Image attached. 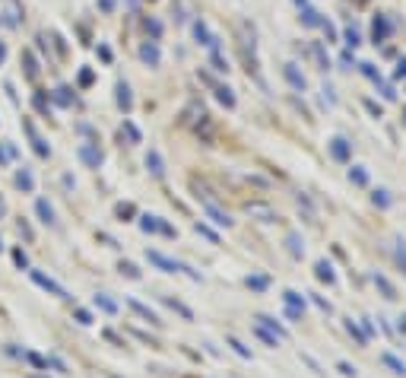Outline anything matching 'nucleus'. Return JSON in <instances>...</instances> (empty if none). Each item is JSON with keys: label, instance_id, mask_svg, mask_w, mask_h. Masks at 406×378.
Segmentation results:
<instances>
[{"label": "nucleus", "instance_id": "38", "mask_svg": "<svg viewBox=\"0 0 406 378\" xmlns=\"http://www.w3.org/2000/svg\"><path fill=\"white\" fill-rule=\"evenodd\" d=\"M32 105L38 108L42 115H48V99H45V92H35V99H32Z\"/></svg>", "mask_w": 406, "mask_h": 378}, {"label": "nucleus", "instance_id": "3", "mask_svg": "<svg viewBox=\"0 0 406 378\" xmlns=\"http://www.w3.org/2000/svg\"><path fill=\"white\" fill-rule=\"evenodd\" d=\"M203 213H207L213 222H216V226H225V229L232 226V216L225 213V210H219V207H216V200H203Z\"/></svg>", "mask_w": 406, "mask_h": 378}, {"label": "nucleus", "instance_id": "33", "mask_svg": "<svg viewBox=\"0 0 406 378\" xmlns=\"http://www.w3.org/2000/svg\"><path fill=\"white\" fill-rule=\"evenodd\" d=\"M346 330H349V334H352L355 340H359V344H368V337H365V334H362V330H359V324H355V321H352V318H349V321H346Z\"/></svg>", "mask_w": 406, "mask_h": 378}, {"label": "nucleus", "instance_id": "53", "mask_svg": "<svg viewBox=\"0 0 406 378\" xmlns=\"http://www.w3.org/2000/svg\"><path fill=\"white\" fill-rule=\"evenodd\" d=\"M302 315H305V312H298V309H289V305H286V318H292V321H298Z\"/></svg>", "mask_w": 406, "mask_h": 378}, {"label": "nucleus", "instance_id": "34", "mask_svg": "<svg viewBox=\"0 0 406 378\" xmlns=\"http://www.w3.org/2000/svg\"><path fill=\"white\" fill-rule=\"evenodd\" d=\"M13 264H16L19 270L29 267V257H26V251H22V248H13Z\"/></svg>", "mask_w": 406, "mask_h": 378}, {"label": "nucleus", "instance_id": "29", "mask_svg": "<svg viewBox=\"0 0 406 378\" xmlns=\"http://www.w3.org/2000/svg\"><path fill=\"white\" fill-rule=\"evenodd\" d=\"M245 283H248V286L254 289V292H264V289L270 286V280H267V277H248Z\"/></svg>", "mask_w": 406, "mask_h": 378}, {"label": "nucleus", "instance_id": "10", "mask_svg": "<svg viewBox=\"0 0 406 378\" xmlns=\"http://www.w3.org/2000/svg\"><path fill=\"white\" fill-rule=\"evenodd\" d=\"M127 305H130V309H134V312H137L140 318H146V321H149V324H159V315H156V312H152V309H149V305H143V302H137V299H127Z\"/></svg>", "mask_w": 406, "mask_h": 378}, {"label": "nucleus", "instance_id": "23", "mask_svg": "<svg viewBox=\"0 0 406 378\" xmlns=\"http://www.w3.org/2000/svg\"><path fill=\"white\" fill-rule=\"evenodd\" d=\"M254 334H257L260 340H264L267 347H276V344H279V337H276V334H270V330H267L264 324H254Z\"/></svg>", "mask_w": 406, "mask_h": 378}, {"label": "nucleus", "instance_id": "31", "mask_svg": "<svg viewBox=\"0 0 406 378\" xmlns=\"http://www.w3.org/2000/svg\"><path fill=\"white\" fill-rule=\"evenodd\" d=\"M375 207H381V210L390 207V194L384 191V187H378V191H375Z\"/></svg>", "mask_w": 406, "mask_h": 378}, {"label": "nucleus", "instance_id": "19", "mask_svg": "<svg viewBox=\"0 0 406 378\" xmlns=\"http://www.w3.org/2000/svg\"><path fill=\"white\" fill-rule=\"evenodd\" d=\"M92 305H95V309H102L105 315H114V312H117V302H111L108 296H105V292H99V296L92 299Z\"/></svg>", "mask_w": 406, "mask_h": 378}, {"label": "nucleus", "instance_id": "45", "mask_svg": "<svg viewBox=\"0 0 406 378\" xmlns=\"http://www.w3.org/2000/svg\"><path fill=\"white\" fill-rule=\"evenodd\" d=\"M146 29L152 32V39H159V35H162V22H156V19H146Z\"/></svg>", "mask_w": 406, "mask_h": 378}, {"label": "nucleus", "instance_id": "13", "mask_svg": "<svg viewBox=\"0 0 406 378\" xmlns=\"http://www.w3.org/2000/svg\"><path fill=\"white\" fill-rule=\"evenodd\" d=\"M282 73H286V80H289V83H292V86H295L298 92H302V89L308 86V83H305V77H302V73L295 70V64H286V70H282Z\"/></svg>", "mask_w": 406, "mask_h": 378}, {"label": "nucleus", "instance_id": "14", "mask_svg": "<svg viewBox=\"0 0 406 378\" xmlns=\"http://www.w3.org/2000/svg\"><path fill=\"white\" fill-rule=\"evenodd\" d=\"M16 184H19L26 194H32V191H35V178H32V172H29V169H19V172H16Z\"/></svg>", "mask_w": 406, "mask_h": 378}, {"label": "nucleus", "instance_id": "22", "mask_svg": "<svg viewBox=\"0 0 406 378\" xmlns=\"http://www.w3.org/2000/svg\"><path fill=\"white\" fill-rule=\"evenodd\" d=\"M375 283L381 286V292H384V299H397V289H393V283L387 280V277H381V274H375Z\"/></svg>", "mask_w": 406, "mask_h": 378}, {"label": "nucleus", "instance_id": "37", "mask_svg": "<svg viewBox=\"0 0 406 378\" xmlns=\"http://www.w3.org/2000/svg\"><path fill=\"white\" fill-rule=\"evenodd\" d=\"M194 229H197V232L203 235V239H210L213 245H216V242H219V235H216V232H213V229H207V226H203V222H197V226H194Z\"/></svg>", "mask_w": 406, "mask_h": 378}, {"label": "nucleus", "instance_id": "1", "mask_svg": "<svg viewBox=\"0 0 406 378\" xmlns=\"http://www.w3.org/2000/svg\"><path fill=\"white\" fill-rule=\"evenodd\" d=\"M29 277H32V283L35 286H42L45 292H51V296H57V299H70V292L61 286L57 280H51L48 274H42V270H29Z\"/></svg>", "mask_w": 406, "mask_h": 378}, {"label": "nucleus", "instance_id": "43", "mask_svg": "<svg viewBox=\"0 0 406 378\" xmlns=\"http://www.w3.org/2000/svg\"><path fill=\"white\" fill-rule=\"evenodd\" d=\"M337 369H340V375H346V378H355V375H359V372H355V365H349V362H340Z\"/></svg>", "mask_w": 406, "mask_h": 378}, {"label": "nucleus", "instance_id": "59", "mask_svg": "<svg viewBox=\"0 0 406 378\" xmlns=\"http://www.w3.org/2000/svg\"><path fill=\"white\" fill-rule=\"evenodd\" d=\"M400 330H406V318H400Z\"/></svg>", "mask_w": 406, "mask_h": 378}, {"label": "nucleus", "instance_id": "4", "mask_svg": "<svg viewBox=\"0 0 406 378\" xmlns=\"http://www.w3.org/2000/svg\"><path fill=\"white\" fill-rule=\"evenodd\" d=\"M22 127H26V134L32 137V149H35V156H42V159H48V156H51V146H48L45 140H42L38 134H35V127H32V121H26V124H22Z\"/></svg>", "mask_w": 406, "mask_h": 378}, {"label": "nucleus", "instance_id": "17", "mask_svg": "<svg viewBox=\"0 0 406 378\" xmlns=\"http://www.w3.org/2000/svg\"><path fill=\"white\" fill-rule=\"evenodd\" d=\"M282 302L289 305V309H298V312H305V296H298L295 289H286V292H282Z\"/></svg>", "mask_w": 406, "mask_h": 378}, {"label": "nucleus", "instance_id": "51", "mask_svg": "<svg viewBox=\"0 0 406 378\" xmlns=\"http://www.w3.org/2000/svg\"><path fill=\"white\" fill-rule=\"evenodd\" d=\"M346 45H352V48L359 45V32H355V29H349V32H346Z\"/></svg>", "mask_w": 406, "mask_h": 378}, {"label": "nucleus", "instance_id": "21", "mask_svg": "<svg viewBox=\"0 0 406 378\" xmlns=\"http://www.w3.org/2000/svg\"><path fill=\"white\" fill-rule=\"evenodd\" d=\"M165 305H169V309H175L181 318H187V321H194V312H190L184 302H178V299H172V296H165Z\"/></svg>", "mask_w": 406, "mask_h": 378}, {"label": "nucleus", "instance_id": "25", "mask_svg": "<svg viewBox=\"0 0 406 378\" xmlns=\"http://www.w3.org/2000/svg\"><path fill=\"white\" fill-rule=\"evenodd\" d=\"M216 99L225 105V108H235V96H232L229 86H216Z\"/></svg>", "mask_w": 406, "mask_h": 378}, {"label": "nucleus", "instance_id": "60", "mask_svg": "<svg viewBox=\"0 0 406 378\" xmlns=\"http://www.w3.org/2000/svg\"><path fill=\"white\" fill-rule=\"evenodd\" d=\"M35 378H38V375H35Z\"/></svg>", "mask_w": 406, "mask_h": 378}, {"label": "nucleus", "instance_id": "49", "mask_svg": "<svg viewBox=\"0 0 406 378\" xmlns=\"http://www.w3.org/2000/svg\"><path fill=\"white\" fill-rule=\"evenodd\" d=\"M19 232H22V235H26V242H32V239H35V232H32V226H29V222H26V219H22V222H19Z\"/></svg>", "mask_w": 406, "mask_h": 378}, {"label": "nucleus", "instance_id": "16", "mask_svg": "<svg viewBox=\"0 0 406 378\" xmlns=\"http://www.w3.org/2000/svg\"><path fill=\"white\" fill-rule=\"evenodd\" d=\"M286 245H289V251H292L295 257L305 254V242H302V235H298V232H289V235H286Z\"/></svg>", "mask_w": 406, "mask_h": 378}, {"label": "nucleus", "instance_id": "39", "mask_svg": "<svg viewBox=\"0 0 406 378\" xmlns=\"http://www.w3.org/2000/svg\"><path fill=\"white\" fill-rule=\"evenodd\" d=\"M311 51H314V57H317V64H320V70H327V64H330V61H327V51L320 48V45H314Z\"/></svg>", "mask_w": 406, "mask_h": 378}, {"label": "nucleus", "instance_id": "7", "mask_svg": "<svg viewBox=\"0 0 406 378\" xmlns=\"http://www.w3.org/2000/svg\"><path fill=\"white\" fill-rule=\"evenodd\" d=\"M257 324H264V327L270 330V334H276L279 340H286V337H289V330H286V327L276 321V318H270V315H257Z\"/></svg>", "mask_w": 406, "mask_h": 378}, {"label": "nucleus", "instance_id": "9", "mask_svg": "<svg viewBox=\"0 0 406 378\" xmlns=\"http://www.w3.org/2000/svg\"><path fill=\"white\" fill-rule=\"evenodd\" d=\"M140 57H143V61H146L149 67H156V64L162 61V54H159V45H156V42H146V45L140 48Z\"/></svg>", "mask_w": 406, "mask_h": 378}, {"label": "nucleus", "instance_id": "47", "mask_svg": "<svg viewBox=\"0 0 406 378\" xmlns=\"http://www.w3.org/2000/svg\"><path fill=\"white\" fill-rule=\"evenodd\" d=\"M92 70H79V86H92Z\"/></svg>", "mask_w": 406, "mask_h": 378}, {"label": "nucleus", "instance_id": "41", "mask_svg": "<svg viewBox=\"0 0 406 378\" xmlns=\"http://www.w3.org/2000/svg\"><path fill=\"white\" fill-rule=\"evenodd\" d=\"M45 365H48V369H57V372H67V365H64L61 359H57V356H48V359H45Z\"/></svg>", "mask_w": 406, "mask_h": 378}, {"label": "nucleus", "instance_id": "54", "mask_svg": "<svg viewBox=\"0 0 406 378\" xmlns=\"http://www.w3.org/2000/svg\"><path fill=\"white\" fill-rule=\"evenodd\" d=\"M99 57H102L105 64H108V61H111V48H105V45H102V48H99Z\"/></svg>", "mask_w": 406, "mask_h": 378}, {"label": "nucleus", "instance_id": "26", "mask_svg": "<svg viewBox=\"0 0 406 378\" xmlns=\"http://www.w3.org/2000/svg\"><path fill=\"white\" fill-rule=\"evenodd\" d=\"M54 102L67 108V105H73V96H70V89H67V86H57V89H54Z\"/></svg>", "mask_w": 406, "mask_h": 378}, {"label": "nucleus", "instance_id": "56", "mask_svg": "<svg viewBox=\"0 0 406 378\" xmlns=\"http://www.w3.org/2000/svg\"><path fill=\"white\" fill-rule=\"evenodd\" d=\"M397 77H406V61H400V64H397Z\"/></svg>", "mask_w": 406, "mask_h": 378}, {"label": "nucleus", "instance_id": "6", "mask_svg": "<svg viewBox=\"0 0 406 378\" xmlns=\"http://www.w3.org/2000/svg\"><path fill=\"white\" fill-rule=\"evenodd\" d=\"M330 156L337 162H346V159H349V140H346V137H333L330 140Z\"/></svg>", "mask_w": 406, "mask_h": 378}, {"label": "nucleus", "instance_id": "12", "mask_svg": "<svg viewBox=\"0 0 406 378\" xmlns=\"http://www.w3.org/2000/svg\"><path fill=\"white\" fill-rule=\"evenodd\" d=\"M117 105H121V108L124 111H130V108H134V96H130V86H127V83L121 80V83H117Z\"/></svg>", "mask_w": 406, "mask_h": 378}, {"label": "nucleus", "instance_id": "46", "mask_svg": "<svg viewBox=\"0 0 406 378\" xmlns=\"http://www.w3.org/2000/svg\"><path fill=\"white\" fill-rule=\"evenodd\" d=\"M124 131H127V137L134 140V143H140V131H137V127L130 124V121H124Z\"/></svg>", "mask_w": 406, "mask_h": 378}, {"label": "nucleus", "instance_id": "30", "mask_svg": "<svg viewBox=\"0 0 406 378\" xmlns=\"http://www.w3.org/2000/svg\"><path fill=\"white\" fill-rule=\"evenodd\" d=\"M349 181H352V184H368V172L355 165V169H349Z\"/></svg>", "mask_w": 406, "mask_h": 378}, {"label": "nucleus", "instance_id": "2", "mask_svg": "<svg viewBox=\"0 0 406 378\" xmlns=\"http://www.w3.org/2000/svg\"><path fill=\"white\" fill-rule=\"evenodd\" d=\"M146 257H149V264H152V267L165 270V274H178V270H187L184 264H178L175 257H165L162 251H146Z\"/></svg>", "mask_w": 406, "mask_h": 378}, {"label": "nucleus", "instance_id": "42", "mask_svg": "<svg viewBox=\"0 0 406 378\" xmlns=\"http://www.w3.org/2000/svg\"><path fill=\"white\" fill-rule=\"evenodd\" d=\"M26 359L35 365V369H48V365H45V356H38V353H26Z\"/></svg>", "mask_w": 406, "mask_h": 378}, {"label": "nucleus", "instance_id": "8", "mask_svg": "<svg viewBox=\"0 0 406 378\" xmlns=\"http://www.w3.org/2000/svg\"><path fill=\"white\" fill-rule=\"evenodd\" d=\"M146 169L156 175V178H162V175H165V162H162V156H159V149H149V153H146Z\"/></svg>", "mask_w": 406, "mask_h": 378}, {"label": "nucleus", "instance_id": "15", "mask_svg": "<svg viewBox=\"0 0 406 378\" xmlns=\"http://www.w3.org/2000/svg\"><path fill=\"white\" fill-rule=\"evenodd\" d=\"M314 274H317V280H324V283H337V274H333V267L327 261H317L314 264Z\"/></svg>", "mask_w": 406, "mask_h": 378}, {"label": "nucleus", "instance_id": "28", "mask_svg": "<svg viewBox=\"0 0 406 378\" xmlns=\"http://www.w3.org/2000/svg\"><path fill=\"white\" fill-rule=\"evenodd\" d=\"M213 70H219V73H229V61L219 54V48H213Z\"/></svg>", "mask_w": 406, "mask_h": 378}, {"label": "nucleus", "instance_id": "55", "mask_svg": "<svg viewBox=\"0 0 406 378\" xmlns=\"http://www.w3.org/2000/svg\"><path fill=\"white\" fill-rule=\"evenodd\" d=\"M362 70H365V73H368V77H372V80H378V70H375L372 64H362Z\"/></svg>", "mask_w": 406, "mask_h": 378}, {"label": "nucleus", "instance_id": "35", "mask_svg": "<svg viewBox=\"0 0 406 378\" xmlns=\"http://www.w3.org/2000/svg\"><path fill=\"white\" fill-rule=\"evenodd\" d=\"M248 210H251V213H257V216H264V222H273V213H270L267 207H260V204H248Z\"/></svg>", "mask_w": 406, "mask_h": 378}, {"label": "nucleus", "instance_id": "5", "mask_svg": "<svg viewBox=\"0 0 406 378\" xmlns=\"http://www.w3.org/2000/svg\"><path fill=\"white\" fill-rule=\"evenodd\" d=\"M79 159L86 162L89 169H99V165H102V149H95L92 143H83L79 146Z\"/></svg>", "mask_w": 406, "mask_h": 378}, {"label": "nucleus", "instance_id": "11", "mask_svg": "<svg viewBox=\"0 0 406 378\" xmlns=\"http://www.w3.org/2000/svg\"><path fill=\"white\" fill-rule=\"evenodd\" d=\"M35 213H38L42 216V222H45V226H54V207L51 204H48V200H35Z\"/></svg>", "mask_w": 406, "mask_h": 378}, {"label": "nucleus", "instance_id": "27", "mask_svg": "<svg viewBox=\"0 0 406 378\" xmlns=\"http://www.w3.org/2000/svg\"><path fill=\"white\" fill-rule=\"evenodd\" d=\"M390 32V26H387V19L384 16H378L375 19V42H384V35Z\"/></svg>", "mask_w": 406, "mask_h": 378}, {"label": "nucleus", "instance_id": "20", "mask_svg": "<svg viewBox=\"0 0 406 378\" xmlns=\"http://www.w3.org/2000/svg\"><path fill=\"white\" fill-rule=\"evenodd\" d=\"M381 362H384L387 369H393L397 375H406V362H403V359H397L393 353H384V356H381Z\"/></svg>", "mask_w": 406, "mask_h": 378}, {"label": "nucleus", "instance_id": "18", "mask_svg": "<svg viewBox=\"0 0 406 378\" xmlns=\"http://www.w3.org/2000/svg\"><path fill=\"white\" fill-rule=\"evenodd\" d=\"M22 64H26V77L29 80L38 77V57H35L32 51H22Z\"/></svg>", "mask_w": 406, "mask_h": 378}, {"label": "nucleus", "instance_id": "40", "mask_svg": "<svg viewBox=\"0 0 406 378\" xmlns=\"http://www.w3.org/2000/svg\"><path fill=\"white\" fill-rule=\"evenodd\" d=\"M73 318H76V321H79L83 327H89V324H92V315H89L86 309H76V312H73Z\"/></svg>", "mask_w": 406, "mask_h": 378}, {"label": "nucleus", "instance_id": "32", "mask_svg": "<svg viewBox=\"0 0 406 378\" xmlns=\"http://www.w3.org/2000/svg\"><path fill=\"white\" fill-rule=\"evenodd\" d=\"M229 347H232V350H235V353H238V356H241V359H251V350H248V347L241 344V340H235V337H229Z\"/></svg>", "mask_w": 406, "mask_h": 378}, {"label": "nucleus", "instance_id": "44", "mask_svg": "<svg viewBox=\"0 0 406 378\" xmlns=\"http://www.w3.org/2000/svg\"><path fill=\"white\" fill-rule=\"evenodd\" d=\"M311 302L317 305V309H320V312H327V315H330V302H327L324 296H314V292H311Z\"/></svg>", "mask_w": 406, "mask_h": 378}, {"label": "nucleus", "instance_id": "52", "mask_svg": "<svg viewBox=\"0 0 406 378\" xmlns=\"http://www.w3.org/2000/svg\"><path fill=\"white\" fill-rule=\"evenodd\" d=\"M99 10L102 13H114V0H99Z\"/></svg>", "mask_w": 406, "mask_h": 378}, {"label": "nucleus", "instance_id": "48", "mask_svg": "<svg viewBox=\"0 0 406 378\" xmlns=\"http://www.w3.org/2000/svg\"><path fill=\"white\" fill-rule=\"evenodd\" d=\"M302 19H305V26H317V22H320L314 10H305V16H302Z\"/></svg>", "mask_w": 406, "mask_h": 378}, {"label": "nucleus", "instance_id": "36", "mask_svg": "<svg viewBox=\"0 0 406 378\" xmlns=\"http://www.w3.org/2000/svg\"><path fill=\"white\" fill-rule=\"evenodd\" d=\"M121 274H124V277H130V280H140L137 264H130V261H121Z\"/></svg>", "mask_w": 406, "mask_h": 378}, {"label": "nucleus", "instance_id": "58", "mask_svg": "<svg viewBox=\"0 0 406 378\" xmlns=\"http://www.w3.org/2000/svg\"><path fill=\"white\" fill-rule=\"evenodd\" d=\"M7 213V204H4V197H0V216H4Z\"/></svg>", "mask_w": 406, "mask_h": 378}, {"label": "nucleus", "instance_id": "57", "mask_svg": "<svg viewBox=\"0 0 406 378\" xmlns=\"http://www.w3.org/2000/svg\"><path fill=\"white\" fill-rule=\"evenodd\" d=\"M4 61H7V45L0 42V64H4Z\"/></svg>", "mask_w": 406, "mask_h": 378}, {"label": "nucleus", "instance_id": "50", "mask_svg": "<svg viewBox=\"0 0 406 378\" xmlns=\"http://www.w3.org/2000/svg\"><path fill=\"white\" fill-rule=\"evenodd\" d=\"M397 261H400L403 270H406V245H403V242H397Z\"/></svg>", "mask_w": 406, "mask_h": 378}, {"label": "nucleus", "instance_id": "24", "mask_svg": "<svg viewBox=\"0 0 406 378\" xmlns=\"http://www.w3.org/2000/svg\"><path fill=\"white\" fill-rule=\"evenodd\" d=\"M140 229L143 232H159L162 229V219L159 216H140Z\"/></svg>", "mask_w": 406, "mask_h": 378}]
</instances>
